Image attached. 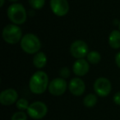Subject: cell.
<instances>
[{"mask_svg":"<svg viewBox=\"0 0 120 120\" xmlns=\"http://www.w3.org/2000/svg\"><path fill=\"white\" fill-rule=\"evenodd\" d=\"M49 86V77L46 72L38 71L35 72L30 77L29 87L32 93L40 95L46 90Z\"/></svg>","mask_w":120,"mask_h":120,"instance_id":"1","label":"cell"},{"mask_svg":"<svg viewBox=\"0 0 120 120\" xmlns=\"http://www.w3.org/2000/svg\"><path fill=\"white\" fill-rule=\"evenodd\" d=\"M7 13L10 21L15 25H22L26 21V11L21 4H12L8 9Z\"/></svg>","mask_w":120,"mask_h":120,"instance_id":"2","label":"cell"},{"mask_svg":"<svg viewBox=\"0 0 120 120\" xmlns=\"http://www.w3.org/2000/svg\"><path fill=\"white\" fill-rule=\"evenodd\" d=\"M21 47L25 53L33 54L37 53L40 51L41 48V43L36 35L29 33L22 37L21 40Z\"/></svg>","mask_w":120,"mask_h":120,"instance_id":"3","label":"cell"},{"mask_svg":"<svg viewBox=\"0 0 120 120\" xmlns=\"http://www.w3.org/2000/svg\"><path fill=\"white\" fill-rule=\"evenodd\" d=\"M22 29L15 24H9L3 30V38L4 41L10 45H15L22 40Z\"/></svg>","mask_w":120,"mask_h":120,"instance_id":"4","label":"cell"},{"mask_svg":"<svg viewBox=\"0 0 120 120\" xmlns=\"http://www.w3.org/2000/svg\"><path fill=\"white\" fill-rule=\"evenodd\" d=\"M48 108L46 105L41 101H35L30 104L27 109L29 116L34 119H40L47 114Z\"/></svg>","mask_w":120,"mask_h":120,"instance_id":"5","label":"cell"},{"mask_svg":"<svg viewBox=\"0 0 120 120\" xmlns=\"http://www.w3.org/2000/svg\"><path fill=\"white\" fill-rule=\"evenodd\" d=\"M94 90L100 97H105L109 95L112 90V85L109 80L105 77H99L94 83Z\"/></svg>","mask_w":120,"mask_h":120,"instance_id":"6","label":"cell"},{"mask_svg":"<svg viewBox=\"0 0 120 120\" xmlns=\"http://www.w3.org/2000/svg\"><path fill=\"white\" fill-rule=\"evenodd\" d=\"M88 50V46L83 40H76L71 45L70 47L71 54L77 59L83 58L87 56L89 53Z\"/></svg>","mask_w":120,"mask_h":120,"instance_id":"7","label":"cell"},{"mask_svg":"<svg viewBox=\"0 0 120 120\" xmlns=\"http://www.w3.org/2000/svg\"><path fill=\"white\" fill-rule=\"evenodd\" d=\"M67 82L64 78H55L49 84V91L51 95L59 96L64 94L67 90Z\"/></svg>","mask_w":120,"mask_h":120,"instance_id":"8","label":"cell"},{"mask_svg":"<svg viewBox=\"0 0 120 120\" xmlns=\"http://www.w3.org/2000/svg\"><path fill=\"white\" fill-rule=\"evenodd\" d=\"M50 8L56 16L64 17L68 12L69 4L68 0H50Z\"/></svg>","mask_w":120,"mask_h":120,"instance_id":"9","label":"cell"},{"mask_svg":"<svg viewBox=\"0 0 120 120\" xmlns=\"http://www.w3.org/2000/svg\"><path fill=\"white\" fill-rule=\"evenodd\" d=\"M18 94L14 89H7L0 94V103L4 105H11L17 101Z\"/></svg>","mask_w":120,"mask_h":120,"instance_id":"10","label":"cell"},{"mask_svg":"<svg viewBox=\"0 0 120 120\" xmlns=\"http://www.w3.org/2000/svg\"><path fill=\"white\" fill-rule=\"evenodd\" d=\"M85 82L79 77L72 78L69 82V90L72 95H76V96L82 95L85 92Z\"/></svg>","mask_w":120,"mask_h":120,"instance_id":"11","label":"cell"},{"mask_svg":"<svg viewBox=\"0 0 120 120\" xmlns=\"http://www.w3.org/2000/svg\"><path fill=\"white\" fill-rule=\"evenodd\" d=\"M90 66L86 60L84 58L77 59L72 66V71L78 77H83L89 72Z\"/></svg>","mask_w":120,"mask_h":120,"instance_id":"12","label":"cell"},{"mask_svg":"<svg viewBox=\"0 0 120 120\" xmlns=\"http://www.w3.org/2000/svg\"><path fill=\"white\" fill-rule=\"evenodd\" d=\"M109 44L114 49L120 48V30H114L110 33L109 37Z\"/></svg>","mask_w":120,"mask_h":120,"instance_id":"13","label":"cell"},{"mask_svg":"<svg viewBox=\"0 0 120 120\" xmlns=\"http://www.w3.org/2000/svg\"><path fill=\"white\" fill-rule=\"evenodd\" d=\"M47 64V57L43 52H38L35 53L33 58V64L37 68H42Z\"/></svg>","mask_w":120,"mask_h":120,"instance_id":"14","label":"cell"},{"mask_svg":"<svg viewBox=\"0 0 120 120\" xmlns=\"http://www.w3.org/2000/svg\"><path fill=\"white\" fill-rule=\"evenodd\" d=\"M86 58H87V61L90 64H94V65L99 64L100 62V59H101V56H100V53L95 51V50L89 52Z\"/></svg>","mask_w":120,"mask_h":120,"instance_id":"15","label":"cell"},{"mask_svg":"<svg viewBox=\"0 0 120 120\" xmlns=\"http://www.w3.org/2000/svg\"><path fill=\"white\" fill-rule=\"evenodd\" d=\"M84 105L88 108H91L95 105L97 103V96L94 94H88L84 98Z\"/></svg>","mask_w":120,"mask_h":120,"instance_id":"16","label":"cell"},{"mask_svg":"<svg viewBox=\"0 0 120 120\" xmlns=\"http://www.w3.org/2000/svg\"><path fill=\"white\" fill-rule=\"evenodd\" d=\"M28 1L30 7L36 10L41 9L45 4V0H28Z\"/></svg>","mask_w":120,"mask_h":120,"instance_id":"17","label":"cell"},{"mask_svg":"<svg viewBox=\"0 0 120 120\" xmlns=\"http://www.w3.org/2000/svg\"><path fill=\"white\" fill-rule=\"evenodd\" d=\"M29 104L28 101H27L26 99H19L17 101V107L18 109L20 110H26V109H28L29 108Z\"/></svg>","mask_w":120,"mask_h":120,"instance_id":"18","label":"cell"},{"mask_svg":"<svg viewBox=\"0 0 120 120\" xmlns=\"http://www.w3.org/2000/svg\"><path fill=\"white\" fill-rule=\"evenodd\" d=\"M11 120H27V117L24 112H17L12 116Z\"/></svg>","mask_w":120,"mask_h":120,"instance_id":"19","label":"cell"},{"mask_svg":"<svg viewBox=\"0 0 120 120\" xmlns=\"http://www.w3.org/2000/svg\"><path fill=\"white\" fill-rule=\"evenodd\" d=\"M60 76L64 79L68 78V77H70V70L66 67L63 68H61V70H60Z\"/></svg>","mask_w":120,"mask_h":120,"instance_id":"20","label":"cell"},{"mask_svg":"<svg viewBox=\"0 0 120 120\" xmlns=\"http://www.w3.org/2000/svg\"><path fill=\"white\" fill-rule=\"evenodd\" d=\"M113 101L116 105H120V91L116 93L113 96Z\"/></svg>","mask_w":120,"mask_h":120,"instance_id":"21","label":"cell"},{"mask_svg":"<svg viewBox=\"0 0 120 120\" xmlns=\"http://www.w3.org/2000/svg\"><path fill=\"white\" fill-rule=\"evenodd\" d=\"M115 62H116L117 66L120 68V52H118L115 56Z\"/></svg>","mask_w":120,"mask_h":120,"instance_id":"22","label":"cell"},{"mask_svg":"<svg viewBox=\"0 0 120 120\" xmlns=\"http://www.w3.org/2000/svg\"><path fill=\"white\" fill-rule=\"evenodd\" d=\"M1 1V4H0V7H3L4 6V1L5 0H0Z\"/></svg>","mask_w":120,"mask_h":120,"instance_id":"23","label":"cell"},{"mask_svg":"<svg viewBox=\"0 0 120 120\" xmlns=\"http://www.w3.org/2000/svg\"><path fill=\"white\" fill-rule=\"evenodd\" d=\"M9 1H11V2H17V0H9Z\"/></svg>","mask_w":120,"mask_h":120,"instance_id":"24","label":"cell"},{"mask_svg":"<svg viewBox=\"0 0 120 120\" xmlns=\"http://www.w3.org/2000/svg\"><path fill=\"white\" fill-rule=\"evenodd\" d=\"M119 26V30H120V23H119V26Z\"/></svg>","mask_w":120,"mask_h":120,"instance_id":"25","label":"cell"}]
</instances>
